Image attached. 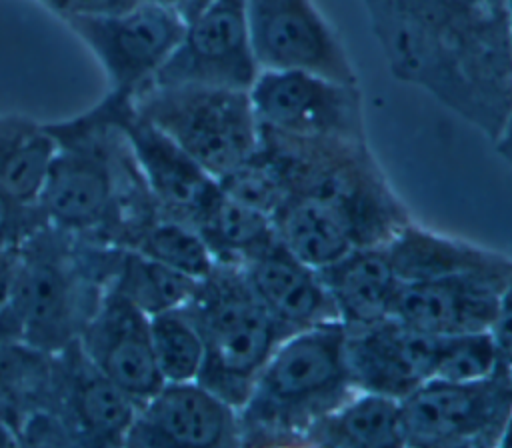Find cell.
I'll return each mask as SVG.
<instances>
[{"mask_svg": "<svg viewBox=\"0 0 512 448\" xmlns=\"http://www.w3.org/2000/svg\"><path fill=\"white\" fill-rule=\"evenodd\" d=\"M390 70L492 142L512 114L510 0H364Z\"/></svg>", "mask_w": 512, "mask_h": 448, "instance_id": "obj_1", "label": "cell"}, {"mask_svg": "<svg viewBox=\"0 0 512 448\" xmlns=\"http://www.w3.org/2000/svg\"><path fill=\"white\" fill-rule=\"evenodd\" d=\"M342 322L286 336L238 408L240 446L304 444L308 430L358 388L350 378Z\"/></svg>", "mask_w": 512, "mask_h": 448, "instance_id": "obj_2", "label": "cell"}, {"mask_svg": "<svg viewBox=\"0 0 512 448\" xmlns=\"http://www.w3.org/2000/svg\"><path fill=\"white\" fill-rule=\"evenodd\" d=\"M256 152L290 196H310L336 208L356 246H384L412 220L366 138L292 136L260 126Z\"/></svg>", "mask_w": 512, "mask_h": 448, "instance_id": "obj_3", "label": "cell"}, {"mask_svg": "<svg viewBox=\"0 0 512 448\" xmlns=\"http://www.w3.org/2000/svg\"><path fill=\"white\" fill-rule=\"evenodd\" d=\"M124 248L44 224L20 244L12 290L24 342L58 352L78 340L110 288Z\"/></svg>", "mask_w": 512, "mask_h": 448, "instance_id": "obj_4", "label": "cell"}, {"mask_svg": "<svg viewBox=\"0 0 512 448\" xmlns=\"http://www.w3.org/2000/svg\"><path fill=\"white\" fill-rule=\"evenodd\" d=\"M118 100L120 92L108 90L82 114L44 124L56 150L38 198L48 224L110 246H116L118 182L130 152L116 118Z\"/></svg>", "mask_w": 512, "mask_h": 448, "instance_id": "obj_5", "label": "cell"}, {"mask_svg": "<svg viewBox=\"0 0 512 448\" xmlns=\"http://www.w3.org/2000/svg\"><path fill=\"white\" fill-rule=\"evenodd\" d=\"M184 310L204 344L198 382L238 410L282 334L236 264L216 262Z\"/></svg>", "mask_w": 512, "mask_h": 448, "instance_id": "obj_6", "label": "cell"}, {"mask_svg": "<svg viewBox=\"0 0 512 448\" xmlns=\"http://www.w3.org/2000/svg\"><path fill=\"white\" fill-rule=\"evenodd\" d=\"M132 102L216 180L248 162L258 150L260 126L248 90L196 84L144 86Z\"/></svg>", "mask_w": 512, "mask_h": 448, "instance_id": "obj_7", "label": "cell"}, {"mask_svg": "<svg viewBox=\"0 0 512 448\" xmlns=\"http://www.w3.org/2000/svg\"><path fill=\"white\" fill-rule=\"evenodd\" d=\"M404 446H500L512 416V370L450 382L430 378L400 400Z\"/></svg>", "mask_w": 512, "mask_h": 448, "instance_id": "obj_8", "label": "cell"}, {"mask_svg": "<svg viewBox=\"0 0 512 448\" xmlns=\"http://www.w3.org/2000/svg\"><path fill=\"white\" fill-rule=\"evenodd\" d=\"M60 20L100 62L108 90L136 94L180 42L186 20L166 0H144L118 12L66 14Z\"/></svg>", "mask_w": 512, "mask_h": 448, "instance_id": "obj_9", "label": "cell"}, {"mask_svg": "<svg viewBox=\"0 0 512 448\" xmlns=\"http://www.w3.org/2000/svg\"><path fill=\"white\" fill-rule=\"evenodd\" d=\"M248 94L262 128L310 138H366L358 84L304 70H260Z\"/></svg>", "mask_w": 512, "mask_h": 448, "instance_id": "obj_10", "label": "cell"}, {"mask_svg": "<svg viewBox=\"0 0 512 448\" xmlns=\"http://www.w3.org/2000/svg\"><path fill=\"white\" fill-rule=\"evenodd\" d=\"M260 70H304L358 84L350 56L314 0H244Z\"/></svg>", "mask_w": 512, "mask_h": 448, "instance_id": "obj_11", "label": "cell"}, {"mask_svg": "<svg viewBox=\"0 0 512 448\" xmlns=\"http://www.w3.org/2000/svg\"><path fill=\"white\" fill-rule=\"evenodd\" d=\"M258 72L244 0H212L186 22L180 42L146 86L250 90Z\"/></svg>", "mask_w": 512, "mask_h": 448, "instance_id": "obj_12", "label": "cell"}, {"mask_svg": "<svg viewBox=\"0 0 512 448\" xmlns=\"http://www.w3.org/2000/svg\"><path fill=\"white\" fill-rule=\"evenodd\" d=\"M54 412L72 446H124L138 406L84 354L78 340L52 352L42 400Z\"/></svg>", "mask_w": 512, "mask_h": 448, "instance_id": "obj_13", "label": "cell"}, {"mask_svg": "<svg viewBox=\"0 0 512 448\" xmlns=\"http://www.w3.org/2000/svg\"><path fill=\"white\" fill-rule=\"evenodd\" d=\"M116 118L160 214L198 230L222 196L218 180L144 118L134 108L132 94L120 92Z\"/></svg>", "mask_w": 512, "mask_h": 448, "instance_id": "obj_14", "label": "cell"}, {"mask_svg": "<svg viewBox=\"0 0 512 448\" xmlns=\"http://www.w3.org/2000/svg\"><path fill=\"white\" fill-rule=\"evenodd\" d=\"M124 446H240L238 410L198 380L164 382L152 398L138 406Z\"/></svg>", "mask_w": 512, "mask_h": 448, "instance_id": "obj_15", "label": "cell"}, {"mask_svg": "<svg viewBox=\"0 0 512 448\" xmlns=\"http://www.w3.org/2000/svg\"><path fill=\"white\" fill-rule=\"evenodd\" d=\"M510 278L512 266L402 282L392 316L430 336L484 332Z\"/></svg>", "mask_w": 512, "mask_h": 448, "instance_id": "obj_16", "label": "cell"}, {"mask_svg": "<svg viewBox=\"0 0 512 448\" xmlns=\"http://www.w3.org/2000/svg\"><path fill=\"white\" fill-rule=\"evenodd\" d=\"M78 344L136 406H142L164 384L154 358L150 316L112 288L82 328Z\"/></svg>", "mask_w": 512, "mask_h": 448, "instance_id": "obj_17", "label": "cell"}, {"mask_svg": "<svg viewBox=\"0 0 512 448\" xmlns=\"http://www.w3.org/2000/svg\"><path fill=\"white\" fill-rule=\"evenodd\" d=\"M344 330L346 364L358 390L404 400L432 378L438 336L418 332L394 316Z\"/></svg>", "mask_w": 512, "mask_h": 448, "instance_id": "obj_18", "label": "cell"}, {"mask_svg": "<svg viewBox=\"0 0 512 448\" xmlns=\"http://www.w3.org/2000/svg\"><path fill=\"white\" fill-rule=\"evenodd\" d=\"M242 270L282 338L320 324L340 322L318 270L298 260L278 240L248 260Z\"/></svg>", "mask_w": 512, "mask_h": 448, "instance_id": "obj_19", "label": "cell"}, {"mask_svg": "<svg viewBox=\"0 0 512 448\" xmlns=\"http://www.w3.org/2000/svg\"><path fill=\"white\" fill-rule=\"evenodd\" d=\"M344 328H364L392 316L400 280L382 246H356L318 270Z\"/></svg>", "mask_w": 512, "mask_h": 448, "instance_id": "obj_20", "label": "cell"}, {"mask_svg": "<svg viewBox=\"0 0 512 448\" xmlns=\"http://www.w3.org/2000/svg\"><path fill=\"white\" fill-rule=\"evenodd\" d=\"M382 248L400 282L512 266V258L502 252L436 232L414 220L400 228Z\"/></svg>", "mask_w": 512, "mask_h": 448, "instance_id": "obj_21", "label": "cell"}, {"mask_svg": "<svg viewBox=\"0 0 512 448\" xmlns=\"http://www.w3.org/2000/svg\"><path fill=\"white\" fill-rule=\"evenodd\" d=\"M272 224L276 240L314 270L330 266L356 248L344 216L310 196H288L272 214Z\"/></svg>", "mask_w": 512, "mask_h": 448, "instance_id": "obj_22", "label": "cell"}, {"mask_svg": "<svg viewBox=\"0 0 512 448\" xmlns=\"http://www.w3.org/2000/svg\"><path fill=\"white\" fill-rule=\"evenodd\" d=\"M304 446L384 448L404 446L400 400L356 390L338 408L318 420L306 434Z\"/></svg>", "mask_w": 512, "mask_h": 448, "instance_id": "obj_23", "label": "cell"}, {"mask_svg": "<svg viewBox=\"0 0 512 448\" xmlns=\"http://www.w3.org/2000/svg\"><path fill=\"white\" fill-rule=\"evenodd\" d=\"M216 262L244 266L274 240L272 216L220 196L198 228Z\"/></svg>", "mask_w": 512, "mask_h": 448, "instance_id": "obj_24", "label": "cell"}, {"mask_svg": "<svg viewBox=\"0 0 512 448\" xmlns=\"http://www.w3.org/2000/svg\"><path fill=\"white\" fill-rule=\"evenodd\" d=\"M198 280L176 272L136 250L124 248L110 288L136 304L148 316L184 306Z\"/></svg>", "mask_w": 512, "mask_h": 448, "instance_id": "obj_25", "label": "cell"}, {"mask_svg": "<svg viewBox=\"0 0 512 448\" xmlns=\"http://www.w3.org/2000/svg\"><path fill=\"white\" fill-rule=\"evenodd\" d=\"M52 352L24 340L0 344V420L14 434L22 416L42 400Z\"/></svg>", "mask_w": 512, "mask_h": 448, "instance_id": "obj_26", "label": "cell"}, {"mask_svg": "<svg viewBox=\"0 0 512 448\" xmlns=\"http://www.w3.org/2000/svg\"><path fill=\"white\" fill-rule=\"evenodd\" d=\"M128 250H136L194 280L204 278L216 264L208 244L194 226L162 214L132 240Z\"/></svg>", "mask_w": 512, "mask_h": 448, "instance_id": "obj_27", "label": "cell"}, {"mask_svg": "<svg viewBox=\"0 0 512 448\" xmlns=\"http://www.w3.org/2000/svg\"><path fill=\"white\" fill-rule=\"evenodd\" d=\"M150 338L164 382L198 380L204 362V344L184 306L152 314Z\"/></svg>", "mask_w": 512, "mask_h": 448, "instance_id": "obj_28", "label": "cell"}, {"mask_svg": "<svg viewBox=\"0 0 512 448\" xmlns=\"http://www.w3.org/2000/svg\"><path fill=\"white\" fill-rule=\"evenodd\" d=\"M56 142L40 126L0 160V192L22 204H38Z\"/></svg>", "mask_w": 512, "mask_h": 448, "instance_id": "obj_29", "label": "cell"}, {"mask_svg": "<svg viewBox=\"0 0 512 448\" xmlns=\"http://www.w3.org/2000/svg\"><path fill=\"white\" fill-rule=\"evenodd\" d=\"M496 368L498 358L488 330L438 336L432 378L466 382L484 378Z\"/></svg>", "mask_w": 512, "mask_h": 448, "instance_id": "obj_30", "label": "cell"}, {"mask_svg": "<svg viewBox=\"0 0 512 448\" xmlns=\"http://www.w3.org/2000/svg\"><path fill=\"white\" fill-rule=\"evenodd\" d=\"M224 196L272 216L290 196L278 174L258 152L242 166L218 178Z\"/></svg>", "mask_w": 512, "mask_h": 448, "instance_id": "obj_31", "label": "cell"}, {"mask_svg": "<svg viewBox=\"0 0 512 448\" xmlns=\"http://www.w3.org/2000/svg\"><path fill=\"white\" fill-rule=\"evenodd\" d=\"M48 224L38 204H22L0 192V248L18 246Z\"/></svg>", "mask_w": 512, "mask_h": 448, "instance_id": "obj_32", "label": "cell"}, {"mask_svg": "<svg viewBox=\"0 0 512 448\" xmlns=\"http://www.w3.org/2000/svg\"><path fill=\"white\" fill-rule=\"evenodd\" d=\"M488 334L496 350L498 366L512 370V278L500 294V302Z\"/></svg>", "mask_w": 512, "mask_h": 448, "instance_id": "obj_33", "label": "cell"}, {"mask_svg": "<svg viewBox=\"0 0 512 448\" xmlns=\"http://www.w3.org/2000/svg\"><path fill=\"white\" fill-rule=\"evenodd\" d=\"M20 262V244L0 248V304L10 302Z\"/></svg>", "mask_w": 512, "mask_h": 448, "instance_id": "obj_34", "label": "cell"}, {"mask_svg": "<svg viewBox=\"0 0 512 448\" xmlns=\"http://www.w3.org/2000/svg\"><path fill=\"white\" fill-rule=\"evenodd\" d=\"M16 340H24L22 322L12 302H4L0 304V344Z\"/></svg>", "mask_w": 512, "mask_h": 448, "instance_id": "obj_35", "label": "cell"}, {"mask_svg": "<svg viewBox=\"0 0 512 448\" xmlns=\"http://www.w3.org/2000/svg\"><path fill=\"white\" fill-rule=\"evenodd\" d=\"M494 146H496L498 154L502 156V160L512 168V114H510L508 122L504 124L500 136L494 140Z\"/></svg>", "mask_w": 512, "mask_h": 448, "instance_id": "obj_36", "label": "cell"}, {"mask_svg": "<svg viewBox=\"0 0 512 448\" xmlns=\"http://www.w3.org/2000/svg\"><path fill=\"white\" fill-rule=\"evenodd\" d=\"M10 444H18V438L14 434V430L0 420V446H10Z\"/></svg>", "mask_w": 512, "mask_h": 448, "instance_id": "obj_37", "label": "cell"}, {"mask_svg": "<svg viewBox=\"0 0 512 448\" xmlns=\"http://www.w3.org/2000/svg\"><path fill=\"white\" fill-rule=\"evenodd\" d=\"M500 446H512V416H510V420H508V426H506V430H504V436H502Z\"/></svg>", "mask_w": 512, "mask_h": 448, "instance_id": "obj_38", "label": "cell"}, {"mask_svg": "<svg viewBox=\"0 0 512 448\" xmlns=\"http://www.w3.org/2000/svg\"><path fill=\"white\" fill-rule=\"evenodd\" d=\"M38 2H40V4H44L46 8H50V10H52V8H54V6H56L60 0H38Z\"/></svg>", "mask_w": 512, "mask_h": 448, "instance_id": "obj_39", "label": "cell"}]
</instances>
